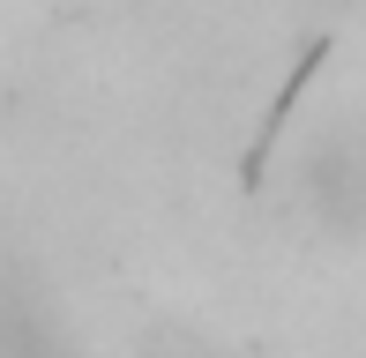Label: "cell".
I'll return each instance as SVG.
<instances>
[{
  "label": "cell",
  "mask_w": 366,
  "mask_h": 358,
  "mask_svg": "<svg viewBox=\"0 0 366 358\" xmlns=\"http://www.w3.org/2000/svg\"><path fill=\"white\" fill-rule=\"evenodd\" d=\"M299 194L329 232L359 239L366 232V120H344L329 135H314L307 165H299Z\"/></svg>",
  "instance_id": "cell-1"
}]
</instances>
